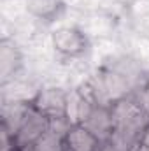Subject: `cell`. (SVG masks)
<instances>
[{"label": "cell", "instance_id": "cell-1", "mask_svg": "<svg viewBox=\"0 0 149 151\" xmlns=\"http://www.w3.org/2000/svg\"><path fill=\"white\" fill-rule=\"evenodd\" d=\"M114 132L112 141L121 151H137L139 141L149 125V113L140 100L133 97H125L111 106Z\"/></svg>", "mask_w": 149, "mask_h": 151}, {"label": "cell", "instance_id": "cell-2", "mask_svg": "<svg viewBox=\"0 0 149 151\" xmlns=\"http://www.w3.org/2000/svg\"><path fill=\"white\" fill-rule=\"evenodd\" d=\"M51 44L65 58H79L90 47L88 34L75 25H62L51 32Z\"/></svg>", "mask_w": 149, "mask_h": 151}, {"label": "cell", "instance_id": "cell-3", "mask_svg": "<svg viewBox=\"0 0 149 151\" xmlns=\"http://www.w3.org/2000/svg\"><path fill=\"white\" fill-rule=\"evenodd\" d=\"M67 91L62 86H44L39 88L37 95L32 100V106L40 111L49 119L65 118V107H67Z\"/></svg>", "mask_w": 149, "mask_h": 151}, {"label": "cell", "instance_id": "cell-4", "mask_svg": "<svg viewBox=\"0 0 149 151\" xmlns=\"http://www.w3.org/2000/svg\"><path fill=\"white\" fill-rule=\"evenodd\" d=\"M49 125H51V119L47 116H44L40 111H37L34 106H30V109H28V113L25 116L21 127L18 128V132L14 135L16 151L34 144L39 137L49 128Z\"/></svg>", "mask_w": 149, "mask_h": 151}, {"label": "cell", "instance_id": "cell-5", "mask_svg": "<svg viewBox=\"0 0 149 151\" xmlns=\"http://www.w3.org/2000/svg\"><path fill=\"white\" fill-rule=\"evenodd\" d=\"M97 104L91 100V97L86 93L82 86L72 88L67 91V107H65V118L70 121V125H82L88 114Z\"/></svg>", "mask_w": 149, "mask_h": 151}, {"label": "cell", "instance_id": "cell-6", "mask_svg": "<svg viewBox=\"0 0 149 151\" xmlns=\"http://www.w3.org/2000/svg\"><path fill=\"white\" fill-rule=\"evenodd\" d=\"M100 142H107L112 137L114 132V119H112V109L111 106H100L97 104L88 118L82 123Z\"/></svg>", "mask_w": 149, "mask_h": 151}, {"label": "cell", "instance_id": "cell-7", "mask_svg": "<svg viewBox=\"0 0 149 151\" xmlns=\"http://www.w3.org/2000/svg\"><path fill=\"white\" fill-rule=\"evenodd\" d=\"M102 142L84 127L72 125L63 135V151H100Z\"/></svg>", "mask_w": 149, "mask_h": 151}, {"label": "cell", "instance_id": "cell-8", "mask_svg": "<svg viewBox=\"0 0 149 151\" xmlns=\"http://www.w3.org/2000/svg\"><path fill=\"white\" fill-rule=\"evenodd\" d=\"M0 65H2V84L12 81L21 65H23V56H21V51L18 49V46L9 40V39H4L2 40V53H0Z\"/></svg>", "mask_w": 149, "mask_h": 151}, {"label": "cell", "instance_id": "cell-9", "mask_svg": "<svg viewBox=\"0 0 149 151\" xmlns=\"http://www.w3.org/2000/svg\"><path fill=\"white\" fill-rule=\"evenodd\" d=\"M32 102H5L2 104V127L7 128L12 135H16L21 127L25 116L28 113Z\"/></svg>", "mask_w": 149, "mask_h": 151}, {"label": "cell", "instance_id": "cell-10", "mask_svg": "<svg viewBox=\"0 0 149 151\" xmlns=\"http://www.w3.org/2000/svg\"><path fill=\"white\" fill-rule=\"evenodd\" d=\"M21 2L30 16L44 21L54 19L63 9V0H21Z\"/></svg>", "mask_w": 149, "mask_h": 151}, {"label": "cell", "instance_id": "cell-11", "mask_svg": "<svg viewBox=\"0 0 149 151\" xmlns=\"http://www.w3.org/2000/svg\"><path fill=\"white\" fill-rule=\"evenodd\" d=\"M19 151H63V135L49 127L34 144Z\"/></svg>", "mask_w": 149, "mask_h": 151}, {"label": "cell", "instance_id": "cell-12", "mask_svg": "<svg viewBox=\"0 0 149 151\" xmlns=\"http://www.w3.org/2000/svg\"><path fill=\"white\" fill-rule=\"evenodd\" d=\"M137 151H149V125L146 127L140 141H139V146H137Z\"/></svg>", "mask_w": 149, "mask_h": 151}, {"label": "cell", "instance_id": "cell-13", "mask_svg": "<svg viewBox=\"0 0 149 151\" xmlns=\"http://www.w3.org/2000/svg\"><path fill=\"white\" fill-rule=\"evenodd\" d=\"M140 102H142V106L146 107V111L149 113V86L144 90V95H142V99H140Z\"/></svg>", "mask_w": 149, "mask_h": 151}]
</instances>
